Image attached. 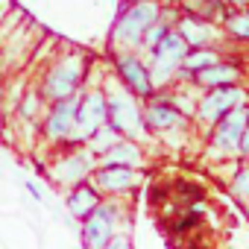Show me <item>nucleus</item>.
Segmentation results:
<instances>
[{
  "instance_id": "nucleus-5",
  "label": "nucleus",
  "mask_w": 249,
  "mask_h": 249,
  "mask_svg": "<svg viewBox=\"0 0 249 249\" xmlns=\"http://www.w3.org/2000/svg\"><path fill=\"white\" fill-rule=\"evenodd\" d=\"M144 126H147V135L159 138L161 144H167L173 135L188 141L196 129L191 117H185L179 108H173V103L164 97V91H156L150 100H144Z\"/></svg>"
},
{
  "instance_id": "nucleus-13",
  "label": "nucleus",
  "mask_w": 249,
  "mask_h": 249,
  "mask_svg": "<svg viewBox=\"0 0 249 249\" xmlns=\"http://www.w3.org/2000/svg\"><path fill=\"white\" fill-rule=\"evenodd\" d=\"M94 188L103 196H129L144 185V170L141 167H123V164H97L91 173Z\"/></svg>"
},
{
  "instance_id": "nucleus-10",
  "label": "nucleus",
  "mask_w": 249,
  "mask_h": 249,
  "mask_svg": "<svg viewBox=\"0 0 249 249\" xmlns=\"http://www.w3.org/2000/svg\"><path fill=\"white\" fill-rule=\"evenodd\" d=\"M76 103H79V94L47 103V108L38 120V138L50 150H59L71 141L73 126H76Z\"/></svg>"
},
{
  "instance_id": "nucleus-28",
  "label": "nucleus",
  "mask_w": 249,
  "mask_h": 249,
  "mask_svg": "<svg viewBox=\"0 0 249 249\" xmlns=\"http://www.w3.org/2000/svg\"><path fill=\"white\" fill-rule=\"evenodd\" d=\"M237 159L240 161H249V123H246V129L240 135V147H237Z\"/></svg>"
},
{
  "instance_id": "nucleus-1",
  "label": "nucleus",
  "mask_w": 249,
  "mask_h": 249,
  "mask_svg": "<svg viewBox=\"0 0 249 249\" xmlns=\"http://www.w3.org/2000/svg\"><path fill=\"white\" fill-rule=\"evenodd\" d=\"M88 73H91V56L82 50H65L44 65L38 76V91L44 103L73 97L82 91V85H88Z\"/></svg>"
},
{
  "instance_id": "nucleus-30",
  "label": "nucleus",
  "mask_w": 249,
  "mask_h": 249,
  "mask_svg": "<svg viewBox=\"0 0 249 249\" xmlns=\"http://www.w3.org/2000/svg\"><path fill=\"white\" fill-rule=\"evenodd\" d=\"M246 217H249V202H246Z\"/></svg>"
},
{
  "instance_id": "nucleus-26",
  "label": "nucleus",
  "mask_w": 249,
  "mask_h": 249,
  "mask_svg": "<svg viewBox=\"0 0 249 249\" xmlns=\"http://www.w3.org/2000/svg\"><path fill=\"white\" fill-rule=\"evenodd\" d=\"M106 249H135L132 246V237H129V231L123 229V231H117L108 243H106Z\"/></svg>"
},
{
  "instance_id": "nucleus-27",
  "label": "nucleus",
  "mask_w": 249,
  "mask_h": 249,
  "mask_svg": "<svg viewBox=\"0 0 249 249\" xmlns=\"http://www.w3.org/2000/svg\"><path fill=\"white\" fill-rule=\"evenodd\" d=\"M24 188H27V194H30V196L36 199V202H47V194L41 191V185H38V182L27 179V182H24Z\"/></svg>"
},
{
  "instance_id": "nucleus-18",
  "label": "nucleus",
  "mask_w": 249,
  "mask_h": 249,
  "mask_svg": "<svg viewBox=\"0 0 249 249\" xmlns=\"http://www.w3.org/2000/svg\"><path fill=\"white\" fill-rule=\"evenodd\" d=\"M97 164H123V167H141L147 164V153H144V144L141 141H132V138H120L108 153H103L97 159Z\"/></svg>"
},
{
  "instance_id": "nucleus-20",
  "label": "nucleus",
  "mask_w": 249,
  "mask_h": 249,
  "mask_svg": "<svg viewBox=\"0 0 249 249\" xmlns=\"http://www.w3.org/2000/svg\"><path fill=\"white\" fill-rule=\"evenodd\" d=\"M173 214H176V220L164 226V229H167V234H173V237H182V234H188V231H196V229H199V223H202V217H205L202 202L188 205V208H179V211H173Z\"/></svg>"
},
{
  "instance_id": "nucleus-21",
  "label": "nucleus",
  "mask_w": 249,
  "mask_h": 249,
  "mask_svg": "<svg viewBox=\"0 0 249 249\" xmlns=\"http://www.w3.org/2000/svg\"><path fill=\"white\" fill-rule=\"evenodd\" d=\"M44 108H47V103H44L41 91H38V88H30V91L21 94V103H18V114H15V117H18L21 123H33V126H38Z\"/></svg>"
},
{
  "instance_id": "nucleus-29",
  "label": "nucleus",
  "mask_w": 249,
  "mask_h": 249,
  "mask_svg": "<svg viewBox=\"0 0 249 249\" xmlns=\"http://www.w3.org/2000/svg\"><path fill=\"white\" fill-rule=\"evenodd\" d=\"M229 6L231 9H243V6H249V0H229Z\"/></svg>"
},
{
  "instance_id": "nucleus-3",
  "label": "nucleus",
  "mask_w": 249,
  "mask_h": 249,
  "mask_svg": "<svg viewBox=\"0 0 249 249\" xmlns=\"http://www.w3.org/2000/svg\"><path fill=\"white\" fill-rule=\"evenodd\" d=\"M106 91V123H111V126L123 135V138H132V141H147V126H144V103L129 94L126 88H123L111 73L103 85Z\"/></svg>"
},
{
  "instance_id": "nucleus-2",
  "label": "nucleus",
  "mask_w": 249,
  "mask_h": 249,
  "mask_svg": "<svg viewBox=\"0 0 249 249\" xmlns=\"http://www.w3.org/2000/svg\"><path fill=\"white\" fill-rule=\"evenodd\" d=\"M161 9H164V0H126L111 24V33H108L111 53H117V50H138L141 53L144 33L161 15Z\"/></svg>"
},
{
  "instance_id": "nucleus-9",
  "label": "nucleus",
  "mask_w": 249,
  "mask_h": 249,
  "mask_svg": "<svg viewBox=\"0 0 249 249\" xmlns=\"http://www.w3.org/2000/svg\"><path fill=\"white\" fill-rule=\"evenodd\" d=\"M111 76L129 94H135L141 103L156 94L150 65H147V59L138 50H117V53H111Z\"/></svg>"
},
{
  "instance_id": "nucleus-12",
  "label": "nucleus",
  "mask_w": 249,
  "mask_h": 249,
  "mask_svg": "<svg viewBox=\"0 0 249 249\" xmlns=\"http://www.w3.org/2000/svg\"><path fill=\"white\" fill-rule=\"evenodd\" d=\"M106 117L108 114H106V91H103V85H82L79 103H76V126H73V135H71V141L65 147H82L106 123Z\"/></svg>"
},
{
  "instance_id": "nucleus-25",
  "label": "nucleus",
  "mask_w": 249,
  "mask_h": 249,
  "mask_svg": "<svg viewBox=\"0 0 249 249\" xmlns=\"http://www.w3.org/2000/svg\"><path fill=\"white\" fill-rule=\"evenodd\" d=\"M170 194H173V182H150L147 185V202L150 205H156V208H164L167 205V199H170Z\"/></svg>"
},
{
  "instance_id": "nucleus-24",
  "label": "nucleus",
  "mask_w": 249,
  "mask_h": 249,
  "mask_svg": "<svg viewBox=\"0 0 249 249\" xmlns=\"http://www.w3.org/2000/svg\"><path fill=\"white\" fill-rule=\"evenodd\" d=\"M229 191L234 199H240L243 205L249 202V161H237L234 164V173L229 179Z\"/></svg>"
},
{
  "instance_id": "nucleus-33",
  "label": "nucleus",
  "mask_w": 249,
  "mask_h": 249,
  "mask_svg": "<svg viewBox=\"0 0 249 249\" xmlns=\"http://www.w3.org/2000/svg\"><path fill=\"white\" fill-rule=\"evenodd\" d=\"M246 88H249V85H246Z\"/></svg>"
},
{
  "instance_id": "nucleus-15",
  "label": "nucleus",
  "mask_w": 249,
  "mask_h": 249,
  "mask_svg": "<svg viewBox=\"0 0 249 249\" xmlns=\"http://www.w3.org/2000/svg\"><path fill=\"white\" fill-rule=\"evenodd\" d=\"M243 79H246L243 62L226 53L217 65H211V68H205L202 73H196L191 85H194L196 91H205V88H217V85H237V82H243Z\"/></svg>"
},
{
  "instance_id": "nucleus-32",
  "label": "nucleus",
  "mask_w": 249,
  "mask_h": 249,
  "mask_svg": "<svg viewBox=\"0 0 249 249\" xmlns=\"http://www.w3.org/2000/svg\"><path fill=\"white\" fill-rule=\"evenodd\" d=\"M246 111H249V100H246Z\"/></svg>"
},
{
  "instance_id": "nucleus-6",
  "label": "nucleus",
  "mask_w": 249,
  "mask_h": 249,
  "mask_svg": "<svg viewBox=\"0 0 249 249\" xmlns=\"http://www.w3.org/2000/svg\"><path fill=\"white\" fill-rule=\"evenodd\" d=\"M94 167H97V156L82 144V147H62V150H56V159L50 161V167H38V170H41V176L50 185L68 191L71 185H76L82 179H91Z\"/></svg>"
},
{
  "instance_id": "nucleus-8",
  "label": "nucleus",
  "mask_w": 249,
  "mask_h": 249,
  "mask_svg": "<svg viewBox=\"0 0 249 249\" xmlns=\"http://www.w3.org/2000/svg\"><path fill=\"white\" fill-rule=\"evenodd\" d=\"M249 100V88L243 82L237 85H217V88H205L196 97V108H194V126L199 132H205L211 123H217L226 111H231L234 106Z\"/></svg>"
},
{
  "instance_id": "nucleus-16",
  "label": "nucleus",
  "mask_w": 249,
  "mask_h": 249,
  "mask_svg": "<svg viewBox=\"0 0 249 249\" xmlns=\"http://www.w3.org/2000/svg\"><path fill=\"white\" fill-rule=\"evenodd\" d=\"M100 199H103V194L94 188V182L82 179V182H76V185H71L65 191V211H68V217L73 223H79L85 214H91L100 205Z\"/></svg>"
},
{
  "instance_id": "nucleus-23",
  "label": "nucleus",
  "mask_w": 249,
  "mask_h": 249,
  "mask_svg": "<svg viewBox=\"0 0 249 249\" xmlns=\"http://www.w3.org/2000/svg\"><path fill=\"white\" fill-rule=\"evenodd\" d=\"M120 138H123V135H120V132L111 126V123H103V126H100V129H97V132H94V135L85 141V147H88V150H91V153L100 159V156H103V153H108V150H111V147H114Z\"/></svg>"
},
{
  "instance_id": "nucleus-14",
  "label": "nucleus",
  "mask_w": 249,
  "mask_h": 249,
  "mask_svg": "<svg viewBox=\"0 0 249 249\" xmlns=\"http://www.w3.org/2000/svg\"><path fill=\"white\" fill-rule=\"evenodd\" d=\"M173 30L185 38V44H188L191 50H194V47H211V44L223 36L220 24H214V21L196 15V12H182V9H179V18H176Z\"/></svg>"
},
{
  "instance_id": "nucleus-31",
  "label": "nucleus",
  "mask_w": 249,
  "mask_h": 249,
  "mask_svg": "<svg viewBox=\"0 0 249 249\" xmlns=\"http://www.w3.org/2000/svg\"><path fill=\"white\" fill-rule=\"evenodd\" d=\"M173 249H179V246H173ZM185 249H191V246H185Z\"/></svg>"
},
{
  "instance_id": "nucleus-19",
  "label": "nucleus",
  "mask_w": 249,
  "mask_h": 249,
  "mask_svg": "<svg viewBox=\"0 0 249 249\" xmlns=\"http://www.w3.org/2000/svg\"><path fill=\"white\" fill-rule=\"evenodd\" d=\"M220 30L229 41L234 44H249V6L243 9H229L220 21Z\"/></svg>"
},
{
  "instance_id": "nucleus-22",
  "label": "nucleus",
  "mask_w": 249,
  "mask_h": 249,
  "mask_svg": "<svg viewBox=\"0 0 249 249\" xmlns=\"http://www.w3.org/2000/svg\"><path fill=\"white\" fill-rule=\"evenodd\" d=\"M170 199H176L179 208H188V205H196V202L205 199V188L199 182H194V179H176Z\"/></svg>"
},
{
  "instance_id": "nucleus-4",
  "label": "nucleus",
  "mask_w": 249,
  "mask_h": 249,
  "mask_svg": "<svg viewBox=\"0 0 249 249\" xmlns=\"http://www.w3.org/2000/svg\"><path fill=\"white\" fill-rule=\"evenodd\" d=\"M249 123V111H246V103L234 106L231 111H226L217 123L202 132V141H205V156H211L214 161L220 164H237V147H240V135Z\"/></svg>"
},
{
  "instance_id": "nucleus-11",
  "label": "nucleus",
  "mask_w": 249,
  "mask_h": 249,
  "mask_svg": "<svg viewBox=\"0 0 249 249\" xmlns=\"http://www.w3.org/2000/svg\"><path fill=\"white\" fill-rule=\"evenodd\" d=\"M188 50H191V47L185 44V38H182L176 30H170V33L159 41V47L147 53V65H150L156 91H164V88H170V85L176 82L179 65H182V59H185Z\"/></svg>"
},
{
  "instance_id": "nucleus-17",
  "label": "nucleus",
  "mask_w": 249,
  "mask_h": 249,
  "mask_svg": "<svg viewBox=\"0 0 249 249\" xmlns=\"http://www.w3.org/2000/svg\"><path fill=\"white\" fill-rule=\"evenodd\" d=\"M226 56V47H194V50H188L185 53V59H182V65H179V73H176V82H194V76L196 73H202L205 68H211V65H217L220 59Z\"/></svg>"
},
{
  "instance_id": "nucleus-7",
  "label": "nucleus",
  "mask_w": 249,
  "mask_h": 249,
  "mask_svg": "<svg viewBox=\"0 0 249 249\" xmlns=\"http://www.w3.org/2000/svg\"><path fill=\"white\" fill-rule=\"evenodd\" d=\"M123 220V205L114 196H103L100 205L79 220V243L82 249H106V243L117 234Z\"/></svg>"
}]
</instances>
